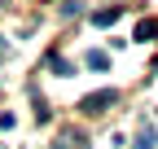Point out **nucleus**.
Returning a JSON list of instances; mask_svg holds the SVG:
<instances>
[{
    "label": "nucleus",
    "instance_id": "obj_1",
    "mask_svg": "<svg viewBox=\"0 0 158 149\" xmlns=\"http://www.w3.org/2000/svg\"><path fill=\"white\" fill-rule=\"evenodd\" d=\"M114 101H118V92H114V88H101V92H92V97H84V101H79V110H84L88 119H97V114H106Z\"/></svg>",
    "mask_w": 158,
    "mask_h": 149
},
{
    "label": "nucleus",
    "instance_id": "obj_2",
    "mask_svg": "<svg viewBox=\"0 0 158 149\" xmlns=\"http://www.w3.org/2000/svg\"><path fill=\"white\" fill-rule=\"evenodd\" d=\"M92 22H97V26H114V22H118V9H101Z\"/></svg>",
    "mask_w": 158,
    "mask_h": 149
},
{
    "label": "nucleus",
    "instance_id": "obj_3",
    "mask_svg": "<svg viewBox=\"0 0 158 149\" xmlns=\"http://www.w3.org/2000/svg\"><path fill=\"white\" fill-rule=\"evenodd\" d=\"M136 149H154V127H141L136 132Z\"/></svg>",
    "mask_w": 158,
    "mask_h": 149
},
{
    "label": "nucleus",
    "instance_id": "obj_4",
    "mask_svg": "<svg viewBox=\"0 0 158 149\" xmlns=\"http://www.w3.org/2000/svg\"><path fill=\"white\" fill-rule=\"evenodd\" d=\"M88 66H92V70H106L110 57H106V53H88Z\"/></svg>",
    "mask_w": 158,
    "mask_h": 149
},
{
    "label": "nucleus",
    "instance_id": "obj_5",
    "mask_svg": "<svg viewBox=\"0 0 158 149\" xmlns=\"http://www.w3.org/2000/svg\"><path fill=\"white\" fill-rule=\"evenodd\" d=\"M154 35H158V26H154V22H141V31H136V40H154Z\"/></svg>",
    "mask_w": 158,
    "mask_h": 149
}]
</instances>
